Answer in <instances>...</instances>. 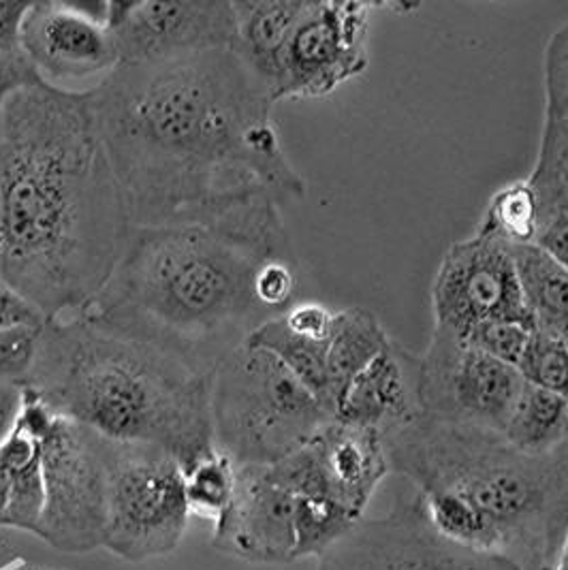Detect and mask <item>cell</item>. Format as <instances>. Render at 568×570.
<instances>
[{"mask_svg": "<svg viewBox=\"0 0 568 570\" xmlns=\"http://www.w3.org/2000/svg\"><path fill=\"white\" fill-rule=\"evenodd\" d=\"M90 97L130 227L306 193L272 118L276 101L233 48L120 65Z\"/></svg>", "mask_w": 568, "mask_h": 570, "instance_id": "1", "label": "cell"}, {"mask_svg": "<svg viewBox=\"0 0 568 570\" xmlns=\"http://www.w3.org/2000/svg\"><path fill=\"white\" fill-rule=\"evenodd\" d=\"M130 232L90 95L37 86L0 111V278L52 318L84 311Z\"/></svg>", "mask_w": 568, "mask_h": 570, "instance_id": "2", "label": "cell"}, {"mask_svg": "<svg viewBox=\"0 0 568 570\" xmlns=\"http://www.w3.org/2000/svg\"><path fill=\"white\" fill-rule=\"evenodd\" d=\"M281 206L261 197L202 220L130 227L111 276L79 314L212 376L274 318L255 278L267 261L295 257Z\"/></svg>", "mask_w": 568, "mask_h": 570, "instance_id": "3", "label": "cell"}, {"mask_svg": "<svg viewBox=\"0 0 568 570\" xmlns=\"http://www.w3.org/2000/svg\"><path fill=\"white\" fill-rule=\"evenodd\" d=\"M385 446L442 537L519 570L556 567L568 537V444L532 455L502 434L419 416Z\"/></svg>", "mask_w": 568, "mask_h": 570, "instance_id": "4", "label": "cell"}, {"mask_svg": "<svg viewBox=\"0 0 568 570\" xmlns=\"http://www.w3.org/2000/svg\"><path fill=\"white\" fill-rule=\"evenodd\" d=\"M212 376L84 314L46 323L27 390L107 441L167 451L188 470L214 451Z\"/></svg>", "mask_w": 568, "mask_h": 570, "instance_id": "5", "label": "cell"}, {"mask_svg": "<svg viewBox=\"0 0 568 570\" xmlns=\"http://www.w3.org/2000/svg\"><path fill=\"white\" fill-rule=\"evenodd\" d=\"M209 419L214 446L235 466H272L336 421L283 363L248 340L212 372Z\"/></svg>", "mask_w": 568, "mask_h": 570, "instance_id": "6", "label": "cell"}, {"mask_svg": "<svg viewBox=\"0 0 568 570\" xmlns=\"http://www.w3.org/2000/svg\"><path fill=\"white\" fill-rule=\"evenodd\" d=\"M190 518L184 470L163 449L107 441L104 549L146 562L180 547Z\"/></svg>", "mask_w": 568, "mask_h": 570, "instance_id": "7", "label": "cell"}, {"mask_svg": "<svg viewBox=\"0 0 568 570\" xmlns=\"http://www.w3.org/2000/svg\"><path fill=\"white\" fill-rule=\"evenodd\" d=\"M46 509L37 539L62 553L104 547L107 525V439L53 416L43 436Z\"/></svg>", "mask_w": 568, "mask_h": 570, "instance_id": "8", "label": "cell"}, {"mask_svg": "<svg viewBox=\"0 0 568 570\" xmlns=\"http://www.w3.org/2000/svg\"><path fill=\"white\" fill-rule=\"evenodd\" d=\"M521 387L517 367L439 327L419 357L421 416L444 425L502 434Z\"/></svg>", "mask_w": 568, "mask_h": 570, "instance_id": "9", "label": "cell"}, {"mask_svg": "<svg viewBox=\"0 0 568 570\" xmlns=\"http://www.w3.org/2000/svg\"><path fill=\"white\" fill-rule=\"evenodd\" d=\"M20 50L43 86L92 95L120 67L105 2H30Z\"/></svg>", "mask_w": 568, "mask_h": 570, "instance_id": "10", "label": "cell"}, {"mask_svg": "<svg viewBox=\"0 0 568 570\" xmlns=\"http://www.w3.org/2000/svg\"><path fill=\"white\" fill-rule=\"evenodd\" d=\"M316 570L519 569L442 537L413 495L395 502L385 518L362 519L316 560Z\"/></svg>", "mask_w": 568, "mask_h": 570, "instance_id": "11", "label": "cell"}, {"mask_svg": "<svg viewBox=\"0 0 568 570\" xmlns=\"http://www.w3.org/2000/svg\"><path fill=\"white\" fill-rule=\"evenodd\" d=\"M434 327L464 340L491 321H523L526 311L513 250L470 235L447 248L432 283ZM535 327V325H532Z\"/></svg>", "mask_w": 568, "mask_h": 570, "instance_id": "12", "label": "cell"}, {"mask_svg": "<svg viewBox=\"0 0 568 570\" xmlns=\"http://www.w3.org/2000/svg\"><path fill=\"white\" fill-rule=\"evenodd\" d=\"M381 4L311 0L284 52L278 101L323 99L368 69L372 11Z\"/></svg>", "mask_w": 568, "mask_h": 570, "instance_id": "13", "label": "cell"}, {"mask_svg": "<svg viewBox=\"0 0 568 570\" xmlns=\"http://www.w3.org/2000/svg\"><path fill=\"white\" fill-rule=\"evenodd\" d=\"M120 65H160L214 50L235 41L233 2L225 0H148L105 2Z\"/></svg>", "mask_w": 568, "mask_h": 570, "instance_id": "14", "label": "cell"}, {"mask_svg": "<svg viewBox=\"0 0 568 570\" xmlns=\"http://www.w3.org/2000/svg\"><path fill=\"white\" fill-rule=\"evenodd\" d=\"M216 551L248 564L297 562L295 500L267 466H237L232 504L214 523Z\"/></svg>", "mask_w": 568, "mask_h": 570, "instance_id": "15", "label": "cell"}, {"mask_svg": "<svg viewBox=\"0 0 568 570\" xmlns=\"http://www.w3.org/2000/svg\"><path fill=\"white\" fill-rule=\"evenodd\" d=\"M53 416L52 409L25 387L18 421L0 442V528L39 534L46 509L43 436Z\"/></svg>", "mask_w": 568, "mask_h": 570, "instance_id": "16", "label": "cell"}, {"mask_svg": "<svg viewBox=\"0 0 568 570\" xmlns=\"http://www.w3.org/2000/svg\"><path fill=\"white\" fill-rule=\"evenodd\" d=\"M419 409V357L391 340L337 402L336 421L383 436L413 423Z\"/></svg>", "mask_w": 568, "mask_h": 570, "instance_id": "17", "label": "cell"}, {"mask_svg": "<svg viewBox=\"0 0 568 570\" xmlns=\"http://www.w3.org/2000/svg\"><path fill=\"white\" fill-rule=\"evenodd\" d=\"M311 0H239L233 2V52L255 73L276 101L283 58Z\"/></svg>", "mask_w": 568, "mask_h": 570, "instance_id": "18", "label": "cell"}, {"mask_svg": "<svg viewBox=\"0 0 568 570\" xmlns=\"http://www.w3.org/2000/svg\"><path fill=\"white\" fill-rule=\"evenodd\" d=\"M513 259L526 311L537 332L568 346V272L539 246H517Z\"/></svg>", "mask_w": 568, "mask_h": 570, "instance_id": "19", "label": "cell"}, {"mask_svg": "<svg viewBox=\"0 0 568 570\" xmlns=\"http://www.w3.org/2000/svg\"><path fill=\"white\" fill-rule=\"evenodd\" d=\"M389 342L391 337L372 312L363 308L336 312L334 332L327 342V383L334 415L344 391L368 363L385 351Z\"/></svg>", "mask_w": 568, "mask_h": 570, "instance_id": "20", "label": "cell"}, {"mask_svg": "<svg viewBox=\"0 0 568 570\" xmlns=\"http://www.w3.org/2000/svg\"><path fill=\"white\" fill-rule=\"evenodd\" d=\"M502 439L532 455H545L567 446V397L523 383Z\"/></svg>", "mask_w": 568, "mask_h": 570, "instance_id": "21", "label": "cell"}, {"mask_svg": "<svg viewBox=\"0 0 568 570\" xmlns=\"http://www.w3.org/2000/svg\"><path fill=\"white\" fill-rule=\"evenodd\" d=\"M248 342L270 351L334 415V406H332V397H330V383H327V342L330 340L312 342L306 337L295 336L286 330V325L278 314V316L261 323L257 330L248 336Z\"/></svg>", "mask_w": 568, "mask_h": 570, "instance_id": "22", "label": "cell"}, {"mask_svg": "<svg viewBox=\"0 0 568 570\" xmlns=\"http://www.w3.org/2000/svg\"><path fill=\"white\" fill-rule=\"evenodd\" d=\"M541 227V199L528 178L509 181L491 195L474 235L509 248L535 246Z\"/></svg>", "mask_w": 568, "mask_h": 570, "instance_id": "23", "label": "cell"}, {"mask_svg": "<svg viewBox=\"0 0 568 570\" xmlns=\"http://www.w3.org/2000/svg\"><path fill=\"white\" fill-rule=\"evenodd\" d=\"M237 483V466L218 449L209 451L188 470H184V488L190 515L216 523L232 504Z\"/></svg>", "mask_w": 568, "mask_h": 570, "instance_id": "24", "label": "cell"}, {"mask_svg": "<svg viewBox=\"0 0 568 570\" xmlns=\"http://www.w3.org/2000/svg\"><path fill=\"white\" fill-rule=\"evenodd\" d=\"M517 372L523 383L568 400V346L565 342L535 330Z\"/></svg>", "mask_w": 568, "mask_h": 570, "instance_id": "25", "label": "cell"}, {"mask_svg": "<svg viewBox=\"0 0 568 570\" xmlns=\"http://www.w3.org/2000/svg\"><path fill=\"white\" fill-rule=\"evenodd\" d=\"M528 180L539 193L568 195V120L542 122L541 146Z\"/></svg>", "mask_w": 568, "mask_h": 570, "instance_id": "26", "label": "cell"}, {"mask_svg": "<svg viewBox=\"0 0 568 570\" xmlns=\"http://www.w3.org/2000/svg\"><path fill=\"white\" fill-rule=\"evenodd\" d=\"M532 334L535 327L523 321H491L474 327L464 342L498 362L517 367Z\"/></svg>", "mask_w": 568, "mask_h": 570, "instance_id": "27", "label": "cell"}, {"mask_svg": "<svg viewBox=\"0 0 568 570\" xmlns=\"http://www.w3.org/2000/svg\"><path fill=\"white\" fill-rule=\"evenodd\" d=\"M545 120H568V24L547 41L542 58Z\"/></svg>", "mask_w": 568, "mask_h": 570, "instance_id": "28", "label": "cell"}, {"mask_svg": "<svg viewBox=\"0 0 568 570\" xmlns=\"http://www.w3.org/2000/svg\"><path fill=\"white\" fill-rule=\"evenodd\" d=\"M46 325L0 330V383L27 387Z\"/></svg>", "mask_w": 568, "mask_h": 570, "instance_id": "29", "label": "cell"}, {"mask_svg": "<svg viewBox=\"0 0 568 570\" xmlns=\"http://www.w3.org/2000/svg\"><path fill=\"white\" fill-rule=\"evenodd\" d=\"M297 285H300L297 259L281 257L261 265L255 278V295L265 311L272 316H278L295 304Z\"/></svg>", "mask_w": 568, "mask_h": 570, "instance_id": "30", "label": "cell"}, {"mask_svg": "<svg viewBox=\"0 0 568 570\" xmlns=\"http://www.w3.org/2000/svg\"><path fill=\"white\" fill-rule=\"evenodd\" d=\"M539 193V190H537ZM541 199V227L537 244L568 272V195L567 193H539Z\"/></svg>", "mask_w": 568, "mask_h": 570, "instance_id": "31", "label": "cell"}, {"mask_svg": "<svg viewBox=\"0 0 568 570\" xmlns=\"http://www.w3.org/2000/svg\"><path fill=\"white\" fill-rule=\"evenodd\" d=\"M281 318L291 334L306 337L312 342H327L334 332L336 312L316 302H304L293 304L288 311L281 314Z\"/></svg>", "mask_w": 568, "mask_h": 570, "instance_id": "32", "label": "cell"}, {"mask_svg": "<svg viewBox=\"0 0 568 570\" xmlns=\"http://www.w3.org/2000/svg\"><path fill=\"white\" fill-rule=\"evenodd\" d=\"M37 86H43V83L20 48L0 53V111L13 97Z\"/></svg>", "mask_w": 568, "mask_h": 570, "instance_id": "33", "label": "cell"}, {"mask_svg": "<svg viewBox=\"0 0 568 570\" xmlns=\"http://www.w3.org/2000/svg\"><path fill=\"white\" fill-rule=\"evenodd\" d=\"M48 316L32 302L0 278V330L22 327V325H46Z\"/></svg>", "mask_w": 568, "mask_h": 570, "instance_id": "34", "label": "cell"}, {"mask_svg": "<svg viewBox=\"0 0 568 570\" xmlns=\"http://www.w3.org/2000/svg\"><path fill=\"white\" fill-rule=\"evenodd\" d=\"M30 2H0V53L20 48V30Z\"/></svg>", "mask_w": 568, "mask_h": 570, "instance_id": "35", "label": "cell"}, {"mask_svg": "<svg viewBox=\"0 0 568 570\" xmlns=\"http://www.w3.org/2000/svg\"><path fill=\"white\" fill-rule=\"evenodd\" d=\"M22 397H25V387L0 383V442L4 441L13 430L22 409Z\"/></svg>", "mask_w": 568, "mask_h": 570, "instance_id": "36", "label": "cell"}, {"mask_svg": "<svg viewBox=\"0 0 568 570\" xmlns=\"http://www.w3.org/2000/svg\"><path fill=\"white\" fill-rule=\"evenodd\" d=\"M551 570H568V537L567 543H565V549H562V553H560V558H558L556 567Z\"/></svg>", "mask_w": 568, "mask_h": 570, "instance_id": "37", "label": "cell"}, {"mask_svg": "<svg viewBox=\"0 0 568 570\" xmlns=\"http://www.w3.org/2000/svg\"><path fill=\"white\" fill-rule=\"evenodd\" d=\"M16 570H50V569H43V567H32V564H25V567H20V569Z\"/></svg>", "mask_w": 568, "mask_h": 570, "instance_id": "38", "label": "cell"}]
</instances>
